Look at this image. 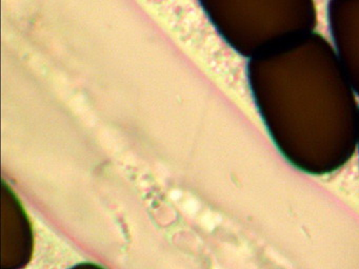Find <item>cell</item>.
I'll list each match as a JSON object with an SVG mask.
<instances>
[{"label":"cell","instance_id":"7a4b0ae2","mask_svg":"<svg viewBox=\"0 0 359 269\" xmlns=\"http://www.w3.org/2000/svg\"><path fill=\"white\" fill-rule=\"evenodd\" d=\"M222 39L245 58L315 32L314 0H198Z\"/></svg>","mask_w":359,"mask_h":269},{"label":"cell","instance_id":"6da1fadb","mask_svg":"<svg viewBox=\"0 0 359 269\" xmlns=\"http://www.w3.org/2000/svg\"><path fill=\"white\" fill-rule=\"evenodd\" d=\"M248 81L269 136L300 172L325 176L356 153L357 94L320 34L249 59Z\"/></svg>","mask_w":359,"mask_h":269},{"label":"cell","instance_id":"5b68a950","mask_svg":"<svg viewBox=\"0 0 359 269\" xmlns=\"http://www.w3.org/2000/svg\"><path fill=\"white\" fill-rule=\"evenodd\" d=\"M71 269H104L102 267L98 266L96 264H92V263H81V264L76 265V266L72 267Z\"/></svg>","mask_w":359,"mask_h":269},{"label":"cell","instance_id":"277c9868","mask_svg":"<svg viewBox=\"0 0 359 269\" xmlns=\"http://www.w3.org/2000/svg\"><path fill=\"white\" fill-rule=\"evenodd\" d=\"M32 225L18 197L3 186V269H20L33 254Z\"/></svg>","mask_w":359,"mask_h":269},{"label":"cell","instance_id":"8992f818","mask_svg":"<svg viewBox=\"0 0 359 269\" xmlns=\"http://www.w3.org/2000/svg\"><path fill=\"white\" fill-rule=\"evenodd\" d=\"M356 153H358L359 156V125H358V140H357V151Z\"/></svg>","mask_w":359,"mask_h":269},{"label":"cell","instance_id":"3957f363","mask_svg":"<svg viewBox=\"0 0 359 269\" xmlns=\"http://www.w3.org/2000/svg\"><path fill=\"white\" fill-rule=\"evenodd\" d=\"M327 20L336 54L359 96V0H330Z\"/></svg>","mask_w":359,"mask_h":269}]
</instances>
